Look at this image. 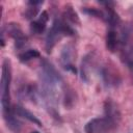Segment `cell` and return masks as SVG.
Returning <instances> with one entry per match:
<instances>
[{
	"label": "cell",
	"mask_w": 133,
	"mask_h": 133,
	"mask_svg": "<svg viewBox=\"0 0 133 133\" xmlns=\"http://www.w3.org/2000/svg\"><path fill=\"white\" fill-rule=\"evenodd\" d=\"M104 107H105V116L118 124V122L121 119V113H119V110H118L116 104L113 101H111L110 99H108L105 102Z\"/></svg>",
	"instance_id": "7"
},
{
	"label": "cell",
	"mask_w": 133,
	"mask_h": 133,
	"mask_svg": "<svg viewBox=\"0 0 133 133\" xmlns=\"http://www.w3.org/2000/svg\"><path fill=\"white\" fill-rule=\"evenodd\" d=\"M82 12L83 14H86L88 16H91V17H96V18H100V19H105L106 16L103 11L97 9V8H90V7H83L82 8Z\"/></svg>",
	"instance_id": "14"
},
{
	"label": "cell",
	"mask_w": 133,
	"mask_h": 133,
	"mask_svg": "<svg viewBox=\"0 0 133 133\" xmlns=\"http://www.w3.org/2000/svg\"><path fill=\"white\" fill-rule=\"evenodd\" d=\"M7 32L8 34L15 39V45L18 49L22 48L23 46H25L26 42H27V38L26 36L24 35L21 27L19 26V24H16V23H10L8 24L7 26Z\"/></svg>",
	"instance_id": "4"
},
{
	"label": "cell",
	"mask_w": 133,
	"mask_h": 133,
	"mask_svg": "<svg viewBox=\"0 0 133 133\" xmlns=\"http://www.w3.org/2000/svg\"><path fill=\"white\" fill-rule=\"evenodd\" d=\"M12 111H14L15 114H17V115H19V116H22V117H24V118H26V119H28L29 122H31V123L37 125L38 127H42V122H41L34 114H32L30 111H28V110L25 109L24 107H22V106H20V105H16V106L14 107Z\"/></svg>",
	"instance_id": "9"
},
{
	"label": "cell",
	"mask_w": 133,
	"mask_h": 133,
	"mask_svg": "<svg viewBox=\"0 0 133 133\" xmlns=\"http://www.w3.org/2000/svg\"><path fill=\"white\" fill-rule=\"evenodd\" d=\"M90 58H91V54H87L81 63V78L85 81H88V65L90 62Z\"/></svg>",
	"instance_id": "13"
},
{
	"label": "cell",
	"mask_w": 133,
	"mask_h": 133,
	"mask_svg": "<svg viewBox=\"0 0 133 133\" xmlns=\"http://www.w3.org/2000/svg\"><path fill=\"white\" fill-rule=\"evenodd\" d=\"M117 123L108 117H97L90 119L84 127L86 133H108L113 131Z\"/></svg>",
	"instance_id": "3"
},
{
	"label": "cell",
	"mask_w": 133,
	"mask_h": 133,
	"mask_svg": "<svg viewBox=\"0 0 133 133\" xmlns=\"http://www.w3.org/2000/svg\"><path fill=\"white\" fill-rule=\"evenodd\" d=\"M10 81H11L10 61L8 58H5L2 63V75H1V83H0L1 106H2V114L4 119L14 114V111L10 107V96H9Z\"/></svg>",
	"instance_id": "1"
},
{
	"label": "cell",
	"mask_w": 133,
	"mask_h": 133,
	"mask_svg": "<svg viewBox=\"0 0 133 133\" xmlns=\"http://www.w3.org/2000/svg\"><path fill=\"white\" fill-rule=\"evenodd\" d=\"M75 32L72 29L70 25H68L64 21H61L59 19H55L51 29L49 30L47 37H46V51L50 53L53 49V47L56 45V43L62 37V36H70L73 35Z\"/></svg>",
	"instance_id": "2"
},
{
	"label": "cell",
	"mask_w": 133,
	"mask_h": 133,
	"mask_svg": "<svg viewBox=\"0 0 133 133\" xmlns=\"http://www.w3.org/2000/svg\"><path fill=\"white\" fill-rule=\"evenodd\" d=\"M63 16L66 20H69L70 22L74 23V24H80V20H79V17L77 15V12L73 9L72 5L70 4H66L65 7H64V12H63Z\"/></svg>",
	"instance_id": "11"
},
{
	"label": "cell",
	"mask_w": 133,
	"mask_h": 133,
	"mask_svg": "<svg viewBox=\"0 0 133 133\" xmlns=\"http://www.w3.org/2000/svg\"><path fill=\"white\" fill-rule=\"evenodd\" d=\"M102 78L106 85L108 86H116L121 82V77L118 74H116L112 69L108 66H104L101 71Z\"/></svg>",
	"instance_id": "5"
},
{
	"label": "cell",
	"mask_w": 133,
	"mask_h": 133,
	"mask_svg": "<svg viewBox=\"0 0 133 133\" xmlns=\"http://www.w3.org/2000/svg\"><path fill=\"white\" fill-rule=\"evenodd\" d=\"M36 57H39V52L35 49H29V50L19 54V59L22 62H27L33 58H36Z\"/></svg>",
	"instance_id": "12"
},
{
	"label": "cell",
	"mask_w": 133,
	"mask_h": 133,
	"mask_svg": "<svg viewBox=\"0 0 133 133\" xmlns=\"http://www.w3.org/2000/svg\"><path fill=\"white\" fill-rule=\"evenodd\" d=\"M31 133H39V132H38V131H32Z\"/></svg>",
	"instance_id": "16"
},
{
	"label": "cell",
	"mask_w": 133,
	"mask_h": 133,
	"mask_svg": "<svg viewBox=\"0 0 133 133\" xmlns=\"http://www.w3.org/2000/svg\"><path fill=\"white\" fill-rule=\"evenodd\" d=\"M37 12H38V8H37V6H31L30 5V7L29 8H27V10L25 11V18L26 19H33L36 15H37Z\"/></svg>",
	"instance_id": "15"
},
{
	"label": "cell",
	"mask_w": 133,
	"mask_h": 133,
	"mask_svg": "<svg viewBox=\"0 0 133 133\" xmlns=\"http://www.w3.org/2000/svg\"><path fill=\"white\" fill-rule=\"evenodd\" d=\"M116 33L113 29H109L107 31V35H106V47L110 52H114L115 48H116Z\"/></svg>",
	"instance_id": "10"
},
{
	"label": "cell",
	"mask_w": 133,
	"mask_h": 133,
	"mask_svg": "<svg viewBox=\"0 0 133 133\" xmlns=\"http://www.w3.org/2000/svg\"><path fill=\"white\" fill-rule=\"evenodd\" d=\"M73 55H74V48L72 44H68L65 45L62 50H61V54H60V61L61 64L63 66L64 70H66L68 68H70L72 64V60H73Z\"/></svg>",
	"instance_id": "8"
},
{
	"label": "cell",
	"mask_w": 133,
	"mask_h": 133,
	"mask_svg": "<svg viewBox=\"0 0 133 133\" xmlns=\"http://www.w3.org/2000/svg\"><path fill=\"white\" fill-rule=\"evenodd\" d=\"M49 20V15L46 10H43L42 14L39 15L38 19L37 20H34L30 23V30L36 34H39V33H43L46 29V25H47V22Z\"/></svg>",
	"instance_id": "6"
}]
</instances>
